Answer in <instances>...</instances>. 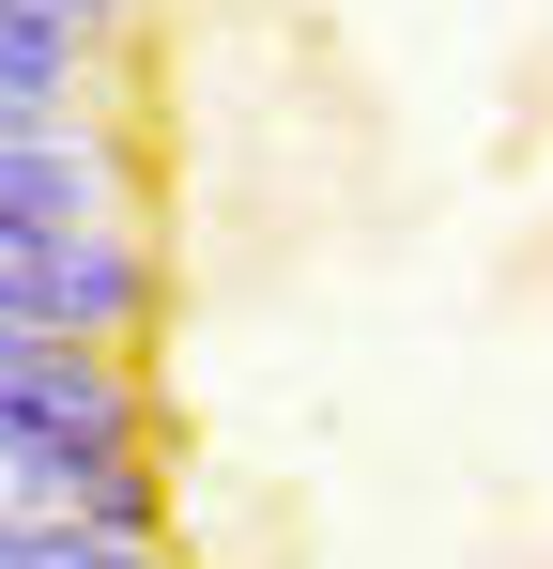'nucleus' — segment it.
<instances>
[{"instance_id":"obj_1","label":"nucleus","mask_w":553,"mask_h":569,"mask_svg":"<svg viewBox=\"0 0 553 569\" xmlns=\"http://www.w3.org/2000/svg\"><path fill=\"white\" fill-rule=\"evenodd\" d=\"M139 170L108 123H0V323L62 339H139L154 323V247H139Z\"/></svg>"},{"instance_id":"obj_2","label":"nucleus","mask_w":553,"mask_h":569,"mask_svg":"<svg viewBox=\"0 0 553 569\" xmlns=\"http://www.w3.org/2000/svg\"><path fill=\"white\" fill-rule=\"evenodd\" d=\"M0 523L170 539V477H154V447H92V431H16V416H0Z\"/></svg>"},{"instance_id":"obj_3","label":"nucleus","mask_w":553,"mask_h":569,"mask_svg":"<svg viewBox=\"0 0 553 569\" xmlns=\"http://www.w3.org/2000/svg\"><path fill=\"white\" fill-rule=\"evenodd\" d=\"M0 123H108V47L62 16H0Z\"/></svg>"},{"instance_id":"obj_4","label":"nucleus","mask_w":553,"mask_h":569,"mask_svg":"<svg viewBox=\"0 0 553 569\" xmlns=\"http://www.w3.org/2000/svg\"><path fill=\"white\" fill-rule=\"evenodd\" d=\"M0 569H170V539H92V523H0Z\"/></svg>"},{"instance_id":"obj_5","label":"nucleus","mask_w":553,"mask_h":569,"mask_svg":"<svg viewBox=\"0 0 553 569\" xmlns=\"http://www.w3.org/2000/svg\"><path fill=\"white\" fill-rule=\"evenodd\" d=\"M0 16H62V31H92V47L123 31V0H0Z\"/></svg>"}]
</instances>
